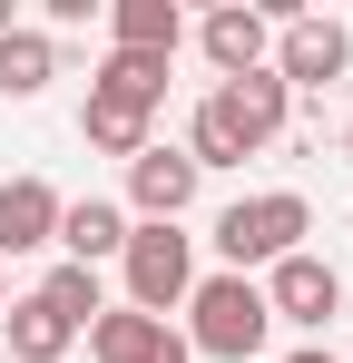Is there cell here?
I'll return each instance as SVG.
<instances>
[{
  "label": "cell",
  "instance_id": "12",
  "mask_svg": "<svg viewBox=\"0 0 353 363\" xmlns=\"http://www.w3.org/2000/svg\"><path fill=\"white\" fill-rule=\"evenodd\" d=\"M89 99H118V108H147V118H157V99H167V60H147V50H108L99 79H89Z\"/></svg>",
  "mask_w": 353,
  "mask_h": 363
},
{
  "label": "cell",
  "instance_id": "7",
  "mask_svg": "<svg viewBox=\"0 0 353 363\" xmlns=\"http://www.w3.org/2000/svg\"><path fill=\"white\" fill-rule=\"evenodd\" d=\"M206 99L226 108V128H235V138H245V157H255L265 138H285V118H294V89H285V79H275V69H245V79H216Z\"/></svg>",
  "mask_w": 353,
  "mask_h": 363
},
{
  "label": "cell",
  "instance_id": "21",
  "mask_svg": "<svg viewBox=\"0 0 353 363\" xmlns=\"http://www.w3.org/2000/svg\"><path fill=\"white\" fill-rule=\"evenodd\" d=\"M0 314H10V265H0Z\"/></svg>",
  "mask_w": 353,
  "mask_h": 363
},
{
  "label": "cell",
  "instance_id": "9",
  "mask_svg": "<svg viewBox=\"0 0 353 363\" xmlns=\"http://www.w3.org/2000/svg\"><path fill=\"white\" fill-rule=\"evenodd\" d=\"M59 206H69V196H59L50 177H0V265L59 245Z\"/></svg>",
  "mask_w": 353,
  "mask_h": 363
},
{
  "label": "cell",
  "instance_id": "22",
  "mask_svg": "<svg viewBox=\"0 0 353 363\" xmlns=\"http://www.w3.org/2000/svg\"><path fill=\"white\" fill-rule=\"evenodd\" d=\"M344 157H353V118H344Z\"/></svg>",
  "mask_w": 353,
  "mask_h": 363
},
{
  "label": "cell",
  "instance_id": "3",
  "mask_svg": "<svg viewBox=\"0 0 353 363\" xmlns=\"http://www.w3.org/2000/svg\"><path fill=\"white\" fill-rule=\"evenodd\" d=\"M118 265H128V304H138V314H157V324L196 295V245L176 236V226H128Z\"/></svg>",
  "mask_w": 353,
  "mask_h": 363
},
{
  "label": "cell",
  "instance_id": "16",
  "mask_svg": "<svg viewBox=\"0 0 353 363\" xmlns=\"http://www.w3.org/2000/svg\"><path fill=\"white\" fill-rule=\"evenodd\" d=\"M79 138H89L99 157H138V147H147V108H118V99H89V108H79Z\"/></svg>",
  "mask_w": 353,
  "mask_h": 363
},
{
  "label": "cell",
  "instance_id": "19",
  "mask_svg": "<svg viewBox=\"0 0 353 363\" xmlns=\"http://www.w3.org/2000/svg\"><path fill=\"white\" fill-rule=\"evenodd\" d=\"M285 363H334V354H324V344H304V354H285Z\"/></svg>",
  "mask_w": 353,
  "mask_h": 363
},
{
  "label": "cell",
  "instance_id": "14",
  "mask_svg": "<svg viewBox=\"0 0 353 363\" xmlns=\"http://www.w3.org/2000/svg\"><path fill=\"white\" fill-rule=\"evenodd\" d=\"M108 40H118V50H147V60H176L186 20H176V0H118V10H108Z\"/></svg>",
  "mask_w": 353,
  "mask_h": 363
},
{
  "label": "cell",
  "instance_id": "5",
  "mask_svg": "<svg viewBox=\"0 0 353 363\" xmlns=\"http://www.w3.org/2000/svg\"><path fill=\"white\" fill-rule=\"evenodd\" d=\"M128 206H138V226H176V216L196 206V157L147 138V147L128 157Z\"/></svg>",
  "mask_w": 353,
  "mask_h": 363
},
{
  "label": "cell",
  "instance_id": "6",
  "mask_svg": "<svg viewBox=\"0 0 353 363\" xmlns=\"http://www.w3.org/2000/svg\"><path fill=\"white\" fill-rule=\"evenodd\" d=\"M265 314L275 324H334L344 314V275L324 255H285V265H265Z\"/></svg>",
  "mask_w": 353,
  "mask_h": 363
},
{
  "label": "cell",
  "instance_id": "4",
  "mask_svg": "<svg viewBox=\"0 0 353 363\" xmlns=\"http://www.w3.org/2000/svg\"><path fill=\"white\" fill-rule=\"evenodd\" d=\"M275 79H285V89H334V79H344L353 69V30L344 20H324V10H285V20H275Z\"/></svg>",
  "mask_w": 353,
  "mask_h": 363
},
{
  "label": "cell",
  "instance_id": "20",
  "mask_svg": "<svg viewBox=\"0 0 353 363\" xmlns=\"http://www.w3.org/2000/svg\"><path fill=\"white\" fill-rule=\"evenodd\" d=\"M10 30H20V20H10V0H0V40H10Z\"/></svg>",
  "mask_w": 353,
  "mask_h": 363
},
{
  "label": "cell",
  "instance_id": "17",
  "mask_svg": "<svg viewBox=\"0 0 353 363\" xmlns=\"http://www.w3.org/2000/svg\"><path fill=\"white\" fill-rule=\"evenodd\" d=\"M40 304H50V314H69L79 334L108 314V295H99V275H89V265H50V275H40Z\"/></svg>",
  "mask_w": 353,
  "mask_h": 363
},
{
  "label": "cell",
  "instance_id": "10",
  "mask_svg": "<svg viewBox=\"0 0 353 363\" xmlns=\"http://www.w3.org/2000/svg\"><path fill=\"white\" fill-rule=\"evenodd\" d=\"M118 245H128V206L118 196H69L59 206V265H89L99 275Z\"/></svg>",
  "mask_w": 353,
  "mask_h": 363
},
{
  "label": "cell",
  "instance_id": "15",
  "mask_svg": "<svg viewBox=\"0 0 353 363\" xmlns=\"http://www.w3.org/2000/svg\"><path fill=\"white\" fill-rule=\"evenodd\" d=\"M50 79H59V40L50 30H10L0 40V99H40Z\"/></svg>",
  "mask_w": 353,
  "mask_h": 363
},
{
  "label": "cell",
  "instance_id": "1",
  "mask_svg": "<svg viewBox=\"0 0 353 363\" xmlns=\"http://www.w3.org/2000/svg\"><path fill=\"white\" fill-rule=\"evenodd\" d=\"M265 334H275V314H265V285L255 275H196V295H186V354L255 363Z\"/></svg>",
  "mask_w": 353,
  "mask_h": 363
},
{
  "label": "cell",
  "instance_id": "2",
  "mask_svg": "<svg viewBox=\"0 0 353 363\" xmlns=\"http://www.w3.org/2000/svg\"><path fill=\"white\" fill-rule=\"evenodd\" d=\"M304 226H314V206L294 186H265V196H235L226 216H216V255H226V275L285 265V255H304Z\"/></svg>",
  "mask_w": 353,
  "mask_h": 363
},
{
  "label": "cell",
  "instance_id": "13",
  "mask_svg": "<svg viewBox=\"0 0 353 363\" xmlns=\"http://www.w3.org/2000/svg\"><path fill=\"white\" fill-rule=\"evenodd\" d=\"M157 344H167V324L138 314V304H108L89 324V363H157Z\"/></svg>",
  "mask_w": 353,
  "mask_h": 363
},
{
  "label": "cell",
  "instance_id": "8",
  "mask_svg": "<svg viewBox=\"0 0 353 363\" xmlns=\"http://www.w3.org/2000/svg\"><path fill=\"white\" fill-rule=\"evenodd\" d=\"M196 50L216 60V79H245V69L275 60V20H265V10H245V0H226V10H206V20H196Z\"/></svg>",
  "mask_w": 353,
  "mask_h": 363
},
{
  "label": "cell",
  "instance_id": "18",
  "mask_svg": "<svg viewBox=\"0 0 353 363\" xmlns=\"http://www.w3.org/2000/svg\"><path fill=\"white\" fill-rule=\"evenodd\" d=\"M157 363H196V354H186V334H167V344H157Z\"/></svg>",
  "mask_w": 353,
  "mask_h": 363
},
{
  "label": "cell",
  "instance_id": "11",
  "mask_svg": "<svg viewBox=\"0 0 353 363\" xmlns=\"http://www.w3.org/2000/svg\"><path fill=\"white\" fill-rule=\"evenodd\" d=\"M0 334H10V363H69V344H79V324H69V314H50L40 295L10 304V314H0Z\"/></svg>",
  "mask_w": 353,
  "mask_h": 363
}]
</instances>
